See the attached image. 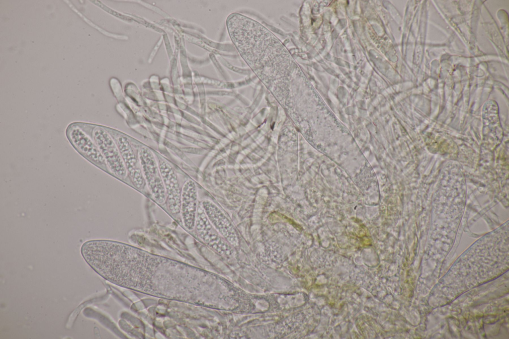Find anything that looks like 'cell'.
Returning a JSON list of instances; mask_svg holds the SVG:
<instances>
[{
	"label": "cell",
	"instance_id": "cell-1",
	"mask_svg": "<svg viewBox=\"0 0 509 339\" xmlns=\"http://www.w3.org/2000/svg\"><path fill=\"white\" fill-rule=\"evenodd\" d=\"M82 255L99 275L116 285L169 300L200 302L199 270L120 242L90 240Z\"/></svg>",
	"mask_w": 509,
	"mask_h": 339
},
{
	"label": "cell",
	"instance_id": "cell-2",
	"mask_svg": "<svg viewBox=\"0 0 509 339\" xmlns=\"http://www.w3.org/2000/svg\"><path fill=\"white\" fill-rule=\"evenodd\" d=\"M76 123L97 145L109 170L121 179L126 178L128 173L118 148L103 126L85 122Z\"/></svg>",
	"mask_w": 509,
	"mask_h": 339
},
{
	"label": "cell",
	"instance_id": "cell-3",
	"mask_svg": "<svg viewBox=\"0 0 509 339\" xmlns=\"http://www.w3.org/2000/svg\"><path fill=\"white\" fill-rule=\"evenodd\" d=\"M138 157L146 183L154 199L162 204L166 200V191L158 163L150 150L141 147Z\"/></svg>",
	"mask_w": 509,
	"mask_h": 339
},
{
	"label": "cell",
	"instance_id": "cell-4",
	"mask_svg": "<svg viewBox=\"0 0 509 339\" xmlns=\"http://www.w3.org/2000/svg\"><path fill=\"white\" fill-rule=\"evenodd\" d=\"M66 135L71 145L83 157L102 170H109L105 159L97 145L76 122L68 126Z\"/></svg>",
	"mask_w": 509,
	"mask_h": 339
},
{
	"label": "cell",
	"instance_id": "cell-5",
	"mask_svg": "<svg viewBox=\"0 0 509 339\" xmlns=\"http://www.w3.org/2000/svg\"><path fill=\"white\" fill-rule=\"evenodd\" d=\"M115 142L123 161L128 174L135 186L142 189L146 184L144 179L138 155H136L129 138L120 134L111 129L104 127Z\"/></svg>",
	"mask_w": 509,
	"mask_h": 339
},
{
	"label": "cell",
	"instance_id": "cell-6",
	"mask_svg": "<svg viewBox=\"0 0 509 339\" xmlns=\"http://www.w3.org/2000/svg\"><path fill=\"white\" fill-rule=\"evenodd\" d=\"M158 166L164 183L168 209L173 216L180 214L181 190L177 175L166 160L159 158Z\"/></svg>",
	"mask_w": 509,
	"mask_h": 339
},
{
	"label": "cell",
	"instance_id": "cell-7",
	"mask_svg": "<svg viewBox=\"0 0 509 339\" xmlns=\"http://www.w3.org/2000/svg\"><path fill=\"white\" fill-rule=\"evenodd\" d=\"M197 190L195 182L187 180L181 189L180 214L184 227L191 231L195 228L198 210Z\"/></svg>",
	"mask_w": 509,
	"mask_h": 339
},
{
	"label": "cell",
	"instance_id": "cell-8",
	"mask_svg": "<svg viewBox=\"0 0 509 339\" xmlns=\"http://www.w3.org/2000/svg\"><path fill=\"white\" fill-rule=\"evenodd\" d=\"M201 205L212 225L230 241L232 238L236 241L233 226L223 212L213 202L207 200L203 201Z\"/></svg>",
	"mask_w": 509,
	"mask_h": 339
},
{
	"label": "cell",
	"instance_id": "cell-9",
	"mask_svg": "<svg viewBox=\"0 0 509 339\" xmlns=\"http://www.w3.org/2000/svg\"><path fill=\"white\" fill-rule=\"evenodd\" d=\"M195 228L198 236L205 243L216 249L217 242H221V238L216 234L201 204L198 205Z\"/></svg>",
	"mask_w": 509,
	"mask_h": 339
}]
</instances>
